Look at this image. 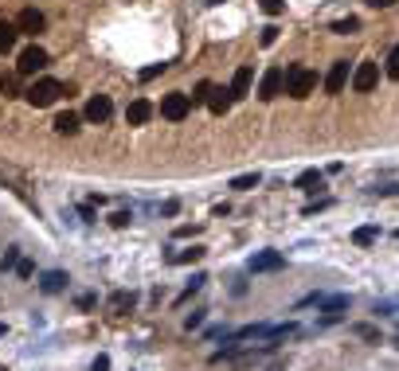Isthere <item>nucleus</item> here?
Instances as JSON below:
<instances>
[{"mask_svg": "<svg viewBox=\"0 0 399 371\" xmlns=\"http://www.w3.org/2000/svg\"><path fill=\"white\" fill-rule=\"evenodd\" d=\"M55 129H59L63 137H74V133H79V118H74V114H59V118H55Z\"/></svg>", "mask_w": 399, "mask_h": 371, "instance_id": "nucleus-19", "label": "nucleus"}, {"mask_svg": "<svg viewBox=\"0 0 399 371\" xmlns=\"http://www.w3.org/2000/svg\"><path fill=\"white\" fill-rule=\"evenodd\" d=\"M0 94H4V98L20 94V74H4V78H0Z\"/></svg>", "mask_w": 399, "mask_h": 371, "instance_id": "nucleus-20", "label": "nucleus"}, {"mask_svg": "<svg viewBox=\"0 0 399 371\" xmlns=\"http://www.w3.org/2000/svg\"><path fill=\"white\" fill-rule=\"evenodd\" d=\"M345 86H349V63L340 59V63H333V71L325 74V90L329 94H340Z\"/></svg>", "mask_w": 399, "mask_h": 371, "instance_id": "nucleus-10", "label": "nucleus"}, {"mask_svg": "<svg viewBox=\"0 0 399 371\" xmlns=\"http://www.w3.org/2000/svg\"><path fill=\"white\" fill-rule=\"evenodd\" d=\"M396 344H399V340H396Z\"/></svg>", "mask_w": 399, "mask_h": 371, "instance_id": "nucleus-36", "label": "nucleus"}, {"mask_svg": "<svg viewBox=\"0 0 399 371\" xmlns=\"http://www.w3.org/2000/svg\"><path fill=\"white\" fill-rule=\"evenodd\" d=\"M184 324H188V328H200V324H204V312H192V317H188Z\"/></svg>", "mask_w": 399, "mask_h": 371, "instance_id": "nucleus-32", "label": "nucleus"}, {"mask_svg": "<svg viewBox=\"0 0 399 371\" xmlns=\"http://www.w3.org/2000/svg\"><path fill=\"white\" fill-rule=\"evenodd\" d=\"M282 266H286V254L282 251H258V254H251L247 270H251V274H274Z\"/></svg>", "mask_w": 399, "mask_h": 371, "instance_id": "nucleus-5", "label": "nucleus"}, {"mask_svg": "<svg viewBox=\"0 0 399 371\" xmlns=\"http://www.w3.org/2000/svg\"><path fill=\"white\" fill-rule=\"evenodd\" d=\"M352 332H356V336H364V340H376V328H368V324H356Z\"/></svg>", "mask_w": 399, "mask_h": 371, "instance_id": "nucleus-29", "label": "nucleus"}, {"mask_svg": "<svg viewBox=\"0 0 399 371\" xmlns=\"http://www.w3.org/2000/svg\"><path fill=\"white\" fill-rule=\"evenodd\" d=\"M130 211H118V215H114V219H110V223H114V227H125V223H130Z\"/></svg>", "mask_w": 399, "mask_h": 371, "instance_id": "nucleus-30", "label": "nucleus"}, {"mask_svg": "<svg viewBox=\"0 0 399 371\" xmlns=\"http://www.w3.org/2000/svg\"><path fill=\"white\" fill-rule=\"evenodd\" d=\"M387 78H399V47H391V55H387Z\"/></svg>", "mask_w": 399, "mask_h": 371, "instance_id": "nucleus-25", "label": "nucleus"}, {"mask_svg": "<svg viewBox=\"0 0 399 371\" xmlns=\"http://www.w3.org/2000/svg\"><path fill=\"white\" fill-rule=\"evenodd\" d=\"M16 28H20V36H39V32H43V12L24 8V12L16 16Z\"/></svg>", "mask_w": 399, "mask_h": 371, "instance_id": "nucleus-9", "label": "nucleus"}, {"mask_svg": "<svg viewBox=\"0 0 399 371\" xmlns=\"http://www.w3.org/2000/svg\"><path fill=\"white\" fill-rule=\"evenodd\" d=\"M207 4H223V0H207Z\"/></svg>", "mask_w": 399, "mask_h": 371, "instance_id": "nucleus-35", "label": "nucleus"}, {"mask_svg": "<svg viewBox=\"0 0 399 371\" xmlns=\"http://www.w3.org/2000/svg\"><path fill=\"white\" fill-rule=\"evenodd\" d=\"M16 274H20V277H32V262H16Z\"/></svg>", "mask_w": 399, "mask_h": 371, "instance_id": "nucleus-33", "label": "nucleus"}, {"mask_svg": "<svg viewBox=\"0 0 399 371\" xmlns=\"http://www.w3.org/2000/svg\"><path fill=\"white\" fill-rule=\"evenodd\" d=\"M364 4H372V8H391L396 0H364Z\"/></svg>", "mask_w": 399, "mask_h": 371, "instance_id": "nucleus-34", "label": "nucleus"}, {"mask_svg": "<svg viewBox=\"0 0 399 371\" xmlns=\"http://www.w3.org/2000/svg\"><path fill=\"white\" fill-rule=\"evenodd\" d=\"M235 94H231V86H212V98H207V109L212 114H227Z\"/></svg>", "mask_w": 399, "mask_h": 371, "instance_id": "nucleus-12", "label": "nucleus"}, {"mask_svg": "<svg viewBox=\"0 0 399 371\" xmlns=\"http://www.w3.org/2000/svg\"><path fill=\"white\" fill-rule=\"evenodd\" d=\"M149 118H153V106H149L145 98H133L130 106H125V121L130 125H145Z\"/></svg>", "mask_w": 399, "mask_h": 371, "instance_id": "nucleus-11", "label": "nucleus"}, {"mask_svg": "<svg viewBox=\"0 0 399 371\" xmlns=\"http://www.w3.org/2000/svg\"><path fill=\"white\" fill-rule=\"evenodd\" d=\"M204 258V246H192V251H181V254H172V262L184 266V262H200Z\"/></svg>", "mask_w": 399, "mask_h": 371, "instance_id": "nucleus-21", "label": "nucleus"}, {"mask_svg": "<svg viewBox=\"0 0 399 371\" xmlns=\"http://www.w3.org/2000/svg\"><path fill=\"white\" fill-rule=\"evenodd\" d=\"M258 4H263V12H266V16H278L282 8H286L282 0H258Z\"/></svg>", "mask_w": 399, "mask_h": 371, "instance_id": "nucleus-27", "label": "nucleus"}, {"mask_svg": "<svg viewBox=\"0 0 399 371\" xmlns=\"http://www.w3.org/2000/svg\"><path fill=\"white\" fill-rule=\"evenodd\" d=\"M317 90V71H309V67H290L286 71V94L290 98H309Z\"/></svg>", "mask_w": 399, "mask_h": 371, "instance_id": "nucleus-1", "label": "nucleus"}, {"mask_svg": "<svg viewBox=\"0 0 399 371\" xmlns=\"http://www.w3.org/2000/svg\"><path fill=\"white\" fill-rule=\"evenodd\" d=\"M110 114H114V106H110V98H106V94H94L90 102H86V121L102 125V121H110Z\"/></svg>", "mask_w": 399, "mask_h": 371, "instance_id": "nucleus-8", "label": "nucleus"}, {"mask_svg": "<svg viewBox=\"0 0 399 371\" xmlns=\"http://www.w3.org/2000/svg\"><path fill=\"white\" fill-rule=\"evenodd\" d=\"M321 184H325V176H321V172H317V168H305L302 176L294 180V188H298V192H309V195H314L317 188H321Z\"/></svg>", "mask_w": 399, "mask_h": 371, "instance_id": "nucleus-14", "label": "nucleus"}, {"mask_svg": "<svg viewBox=\"0 0 399 371\" xmlns=\"http://www.w3.org/2000/svg\"><path fill=\"white\" fill-rule=\"evenodd\" d=\"M16 262H20V246H8V251H4V258H0V270H12Z\"/></svg>", "mask_w": 399, "mask_h": 371, "instance_id": "nucleus-24", "label": "nucleus"}, {"mask_svg": "<svg viewBox=\"0 0 399 371\" xmlns=\"http://www.w3.org/2000/svg\"><path fill=\"white\" fill-rule=\"evenodd\" d=\"M258 184H263V176H258V172H243V176L231 180V188H235V192H251V188H258Z\"/></svg>", "mask_w": 399, "mask_h": 371, "instance_id": "nucleus-17", "label": "nucleus"}, {"mask_svg": "<svg viewBox=\"0 0 399 371\" xmlns=\"http://www.w3.org/2000/svg\"><path fill=\"white\" fill-rule=\"evenodd\" d=\"M67 282H71V277L63 274V270H51V274H43L39 289H43V293H63V289H67Z\"/></svg>", "mask_w": 399, "mask_h": 371, "instance_id": "nucleus-16", "label": "nucleus"}, {"mask_svg": "<svg viewBox=\"0 0 399 371\" xmlns=\"http://www.w3.org/2000/svg\"><path fill=\"white\" fill-rule=\"evenodd\" d=\"M376 239H380V227H356L352 231V242H356V246H372Z\"/></svg>", "mask_w": 399, "mask_h": 371, "instance_id": "nucleus-18", "label": "nucleus"}, {"mask_svg": "<svg viewBox=\"0 0 399 371\" xmlns=\"http://www.w3.org/2000/svg\"><path fill=\"white\" fill-rule=\"evenodd\" d=\"M376 83H380V63H360V67L352 71V90H356V94L376 90Z\"/></svg>", "mask_w": 399, "mask_h": 371, "instance_id": "nucleus-7", "label": "nucleus"}, {"mask_svg": "<svg viewBox=\"0 0 399 371\" xmlns=\"http://www.w3.org/2000/svg\"><path fill=\"white\" fill-rule=\"evenodd\" d=\"M212 98V83H200L196 86V94H192V106H200V102H207Z\"/></svg>", "mask_w": 399, "mask_h": 371, "instance_id": "nucleus-26", "label": "nucleus"}, {"mask_svg": "<svg viewBox=\"0 0 399 371\" xmlns=\"http://www.w3.org/2000/svg\"><path fill=\"white\" fill-rule=\"evenodd\" d=\"M274 39H278V28L266 24V28H263V43H274Z\"/></svg>", "mask_w": 399, "mask_h": 371, "instance_id": "nucleus-28", "label": "nucleus"}, {"mask_svg": "<svg viewBox=\"0 0 399 371\" xmlns=\"http://www.w3.org/2000/svg\"><path fill=\"white\" fill-rule=\"evenodd\" d=\"M251 83H254V71H251V67H239V71H235V78H231V94H235V98H247V94H251Z\"/></svg>", "mask_w": 399, "mask_h": 371, "instance_id": "nucleus-13", "label": "nucleus"}, {"mask_svg": "<svg viewBox=\"0 0 399 371\" xmlns=\"http://www.w3.org/2000/svg\"><path fill=\"white\" fill-rule=\"evenodd\" d=\"M16 36H20L16 20H0V55H8L16 47Z\"/></svg>", "mask_w": 399, "mask_h": 371, "instance_id": "nucleus-15", "label": "nucleus"}, {"mask_svg": "<svg viewBox=\"0 0 399 371\" xmlns=\"http://www.w3.org/2000/svg\"><path fill=\"white\" fill-rule=\"evenodd\" d=\"M63 94V86L55 83V78H39V83H32L24 90V98H28V106H36V109H43V106H51L55 98Z\"/></svg>", "mask_w": 399, "mask_h": 371, "instance_id": "nucleus-2", "label": "nucleus"}, {"mask_svg": "<svg viewBox=\"0 0 399 371\" xmlns=\"http://www.w3.org/2000/svg\"><path fill=\"white\" fill-rule=\"evenodd\" d=\"M48 51L43 47H36V43H32V47H24L20 51V63H16V74H20V78H32V74H39L43 71V67H48Z\"/></svg>", "mask_w": 399, "mask_h": 371, "instance_id": "nucleus-3", "label": "nucleus"}, {"mask_svg": "<svg viewBox=\"0 0 399 371\" xmlns=\"http://www.w3.org/2000/svg\"><path fill=\"white\" fill-rule=\"evenodd\" d=\"M90 371H110V356H98V359H94V368H90Z\"/></svg>", "mask_w": 399, "mask_h": 371, "instance_id": "nucleus-31", "label": "nucleus"}, {"mask_svg": "<svg viewBox=\"0 0 399 371\" xmlns=\"http://www.w3.org/2000/svg\"><path fill=\"white\" fill-rule=\"evenodd\" d=\"M282 90H286V71H282V67H270V71L263 74V83H258V98H263V102H274Z\"/></svg>", "mask_w": 399, "mask_h": 371, "instance_id": "nucleus-6", "label": "nucleus"}, {"mask_svg": "<svg viewBox=\"0 0 399 371\" xmlns=\"http://www.w3.org/2000/svg\"><path fill=\"white\" fill-rule=\"evenodd\" d=\"M130 305H133V293H114V297H110V309H114V312L130 309Z\"/></svg>", "mask_w": 399, "mask_h": 371, "instance_id": "nucleus-23", "label": "nucleus"}, {"mask_svg": "<svg viewBox=\"0 0 399 371\" xmlns=\"http://www.w3.org/2000/svg\"><path fill=\"white\" fill-rule=\"evenodd\" d=\"M356 28H360V20H356V16H349V20H337V24H333V32H337V36H352Z\"/></svg>", "mask_w": 399, "mask_h": 371, "instance_id": "nucleus-22", "label": "nucleus"}, {"mask_svg": "<svg viewBox=\"0 0 399 371\" xmlns=\"http://www.w3.org/2000/svg\"><path fill=\"white\" fill-rule=\"evenodd\" d=\"M188 114H192V98H188V94L176 90V94L161 98V118H165V121H184Z\"/></svg>", "mask_w": 399, "mask_h": 371, "instance_id": "nucleus-4", "label": "nucleus"}]
</instances>
